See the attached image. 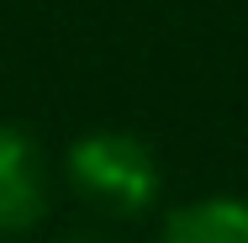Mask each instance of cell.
<instances>
[{"label": "cell", "instance_id": "1", "mask_svg": "<svg viewBox=\"0 0 248 243\" xmlns=\"http://www.w3.org/2000/svg\"><path fill=\"white\" fill-rule=\"evenodd\" d=\"M69 185L100 217H143L158 195V159L132 132H85L63 159Z\"/></svg>", "mask_w": 248, "mask_h": 243}, {"label": "cell", "instance_id": "2", "mask_svg": "<svg viewBox=\"0 0 248 243\" xmlns=\"http://www.w3.org/2000/svg\"><path fill=\"white\" fill-rule=\"evenodd\" d=\"M48 211V159L37 138L0 122V238H21Z\"/></svg>", "mask_w": 248, "mask_h": 243}, {"label": "cell", "instance_id": "3", "mask_svg": "<svg viewBox=\"0 0 248 243\" xmlns=\"http://www.w3.org/2000/svg\"><path fill=\"white\" fill-rule=\"evenodd\" d=\"M164 243H248V201H190L164 222Z\"/></svg>", "mask_w": 248, "mask_h": 243}, {"label": "cell", "instance_id": "4", "mask_svg": "<svg viewBox=\"0 0 248 243\" xmlns=\"http://www.w3.org/2000/svg\"><path fill=\"white\" fill-rule=\"evenodd\" d=\"M53 243H111L106 233H95V227H69V233H58Z\"/></svg>", "mask_w": 248, "mask_h": 243}]
</instances>
